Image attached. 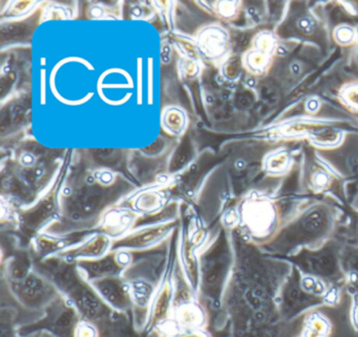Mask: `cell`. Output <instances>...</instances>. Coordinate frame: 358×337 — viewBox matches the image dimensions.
Segmentation results:
<instances>
[{"label": "cell", "instance_id": "cell-1", "mask_svg": "<svg viewBox=\"0 0 358 337\" xmlns=\"http://www.w3.org/2000/svg\"><path fill=\"white\" fill-rule=\"evenodd\" d=\"M98 297L117 311H127L133 307L129 280L120 276H108L89 280Z\"/></svg>", "mask_w": 358, "mask_h": 337}, {"label": "cell", "instance_id": "cell-2", "mask_svg": "<svg viewBox=\"0 0 358 337\" xmlns=\"http://www.w3.org/2000/svg\"><path fill=\"white\" fill-rule=\"evenodd\" d=\"M17 283L13 282L12 291L16 299L31 309H38L45 307L51 299L52 290L45 285L41 278L35 276H24Z\"/></svg>", "mask_w": 358, "mask_h": 337}, {"label": "cell", "instance_id": "cell-3", "mask_svg": "<svg viewBox=\"0 0 358 337\" xmlns=\"http://www.w3.org/2000/svg\"><path fill=\"white\" fill-rule=\"evenodd\" d=\"M110 249V241L106 237L98 234L90 240L79 243L76 246L64 249L56 253L62 261L73 263V262H89L101 259L108 255Z\"/></svg>", "mask_w": 358, "mask_h": 337}, {"label": "cell", "instance_id": "cell-4", "mask_svg": "<svg viewBox=\"0 0 358 337\" xmlns=\"http://www.w3.org/2000/svg\"><path fill=\"white\" fill-rule=\"evenodd\" d=\"M173 285L171 274H167L157 290L148 313V329L152 330L166 322L173 306Z\"/></svg>", "mask_w": 358, "mask_h": 337}, {"label": "cell", "instance_id": "cell-5", "mask_svg": "<svg viewBox=\"0 0 358 337\" xmlns=\"http://www.w3.org/2000/svg\"><path fill=\"white\" fill-rule=\"evenodd\" d=\"M133 307L150 313L152 299L156 294V287L148 278H139L129 280Z\"/></svg>", "mask_w": 358, "mask_h": 337}, {"label": "cell", "instance_id": "cell-6", "mask_svg": "<svg viewBox=\"0 0 358 337\" xmlns=\"http://www.w3.org/2000/svg\"><path fill=\"white\" fill-rule=\"evenodd\" d=\"M166 230L164 228H155L148 232H138L133 236L127 237L115 244V250H138V249L148 248L156 244L165 234Z\"/></svg>", "mask_w": 358, "mask_h": 337}, {"label": "cell", "instance_id": "cell-7", "mask_svg": "<svg viewBox=\"0 0 358 337\" xmlns=\"http://www.w3.org/2000/svg\"><path fill=\"white\" fill-rule=\"evenodd\" d=\"M176 322L183 330L200 329L204 324L205 314L202 308L196 301H185L178 306L175 310Z\"/></svg>", "mask_w": 358, "mask_h": 337}, {"label": "cell", "instance_id": "cell-8", "mask_svg": "<svg viewBox=\"0 0 358 337\" xmlns=\"http://www.w3.org/2000/svg\"><path fill=\"white\" fill-rule=\"evenodd\" d=\"M328 330V322L320 316L314 315L308 320L305 337H326Z\"/></svg>", "mask_w": 358, "mask_h": 337}, {"label": "cell", "instance_id": "cell-9", "mask_svg": "<svg viewBox=\"0 0 358 337\" xmlns=\"http://www.w3.org/2000/svg\"><path fill=\"white\" fill-rule=\"evenodd\" d=\"M312 266L318 274H331L335 270L334 259L330 255H320L312 260Z\"/></svg>", "mask_w": 358, "mask_h": 337}, {"label": "cell", "instance_id": "cell-10", "mask_svg": "<svg viewBox=\"0 0 358 337\" xmlns=\"http://www.w3.org/2000/svg\"><path fill=\"white\" fill-rule=\"evenodd\" d=\"M97 328L90 322H79L75 328L74 337H98Z\"/></svg>", "mask_w": 358, "mask_h": 337}, {"label": "cell", "instance_id": "cell-11", "mask_svg": "<svg viewBox=\"0 0 358 337\" xmlns=\"http://www.w3.org/2000/svg\"><path fill=\"white\" fill-rule=\"evenodd\" d=\"M303 287L305 290L316 293V294H320V293L324 292V287L322 282L313 278H306L303 280Z\"/></svg>", "mask_w": 358, "mask_h": 337}, {"label": "cell", "instance_id": "cell-12", "mask_svg": "<svg viewBox=\"0 0 358 337\" xmlns=\"http://www.w3.org/2000/svg\"><path fill=\"white\" fill-rule=\"evenodd\" d=\"M173 337H208V335L200 329H194V330H183L176 333Z\"/></svg>", "mask_w": 358, "mask_h": 337}, {"label": "cell", "instance_id": "cell-13", "mask_svg": "<svg viewBox=\"0 0 358 337\" xmlns=\"http://www.w3.org/2000/svg\"><path fill=\"white\" fill-rule=\"evenodd\" d=\"M336 299L337 291L335 290V289H331V290L326 294V301H328V303L332 304L334 303V301H336Z\"/></svg>", "mask_w": 358, "mask_h": 337}, {"label": "cell", "instance_id": "cell-14", "mask_svg": "<svg viewBox=\"0 0 358 337\" xmlns=\"http://www.w3.org/2000/svg\"><path fill=\"white\" fill-rule=\"evenodd\" d=\"M353 320H354V324H355L356 329H358V299H356L355 307H354Z\"/></svg>", "mask_w": 358, "mask_h": 337}, {"label": "cell", "instance_id": "cell-15", "mask_svg": "<svg viewBox=\"0 0 358 337\" xmlns=\"http://www.w3.org/2000/svg\"><path fill=\"white\" fill-rule=\"evenodd\" d=\"M41 337H57V336H56V335L52 334V333L45 332V333H43V335H41Z\"/></svg>", "mask_w": 358, "mask_h": 337}]
</instances>
